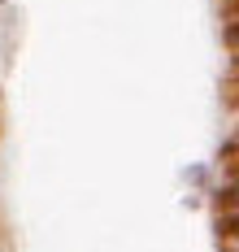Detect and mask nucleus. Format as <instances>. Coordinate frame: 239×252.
Listing matches in <instances>:
<instances>
[{"label":"nucleus","instance_id":"obj_4","mask_svg":"<svg viewBox=\"0 0 239 252\" xmlns=\"http://www.w3.org/2000/svg\"><path fill=\"white\" fill-rule=\"evenodd\" d=\"M222 152H239V122H235V135H231V139L222 144Z\"/></svg>","mask_w":239,"mask_h":252},{"label":"nucleus","instance_id":"obj_5","mask_svg":"<svg viewBox=\"0 0 239 252\" xmlns=\"http://www.w3.org/2000/svg\"><path fill=\"white\" fill-rule=\"evenodd\" d=\"M0 4H9V0H0Z\"/></svg>","mask_w":239,"mask_h":252},{"label":"nucleus","instance_id":"obj_1","mask_svg":"<svg viewBox=\"0 0 239 252\" xmlns=\"http://www.w3.org/2000/svg\"><path fill=\"white\" fill-rule=\"evenodd\" d=\"M209 196H213V218H239V152H222V174Z\"/></svg>","mask_w":239,"mask_h":252},{"label":"nucleus","instance_id":"obj_6","mask_svg":"<svg viewBox=\"0 0 239 252\" xmlns=\"http://www.w3.org/2000/svg\"><path fill=\"white\" fill-rule=\"evenodd\" d=\"M231 4H239V0H231Z\"/></svg>","mask_w":239,"mask_h":252},{"label":"nucleus","instance_id":"obj_2","mask_svg":"<svg viewBox=\"0 0 239 252\" xmlns=\"http://www.w3.org/2000/svg\"><path fill=\"white\" fill-rule=\"evenodd\" d=\"M217 222V252H239V218H213Z\"/></svg>","mask_w":239,"mask_h":252},{"label":"nucleus","instance_id":"obj_3","mask_svg":"<svg viewBox=\"0 0 239 252\" xmlns=\"http://www.w3.org/2000/svg\"><path fill=\"white\" fill-rule=\"evenodd\" d=\"M222 39H226L231 57L239 61V4H231V9H226V26H222Z\"/></svg>","mask_w":239,"mask_h":252}]
</instances>
